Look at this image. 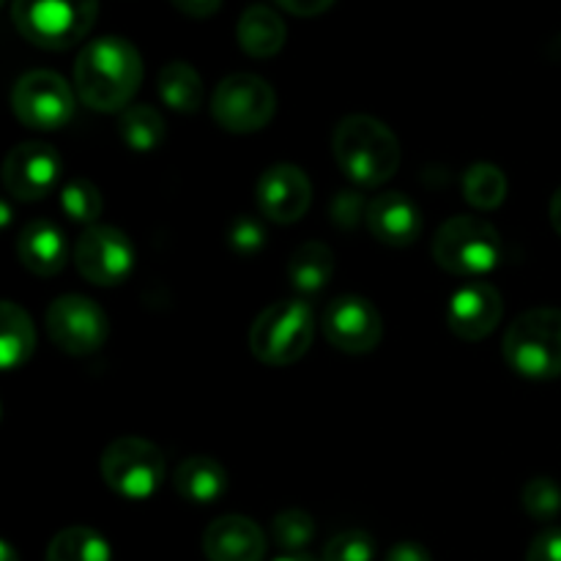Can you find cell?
Returning a JSON list of instances; mask_svg holds the SVG:
<instances>
[{
  "mask_svg": "<svg viewBox=\"0 0 561 561\" xmlns=\"http://www.w3.org/2000/svg\"><path fill=\"white\" fill-rule=\"evenodd\" d=\"M157 88L162 102L175 113H197L203 104V80L197 69H192L184 60L164 64L157 77Z\"/></svg>",
  "mask_w": 561,
  "mask_h": 561,
  "instance_id": "603a6c76",
  "label": "cell"
},
{
  "mask_svg": "<svg viewBox=\"0 0 561 561\" xmlns=\"http://www.w3.org/2000/svg\"><path fill=\"white\" fill-rule=\"evenodd\" d=\"M181 14L192 16V20H206V16L217 14L222 0H170Z\"/></svg>",
  "mask_w": 561,
  "mask_h": 561,
  "instance_id": "e575fe53",
  "label": "cell"
},
{
  "mask_svg": "<svg viewBox=\"0 0 561 561\" xmlns=\"http://www.w3.org/2000/svg\"><path fill=\"white\" fill-rule=\"evenodd\" d=\"M504 316V301L493 285L482 279L460 285L447 305V327L455 337L466 343L488 337Z\"/></svg>",
  "mask_w": 561,
  "mask_h": 561,
  "instance_id": "9a60e30c",
  "label": "cell"
},
{
  "mask_svg": "<svg viewBox=\"0 0 561 561\" xmlns=\"http://www.w3.org/2000/svg\"><path fill=\"white\" fill-rule=\"evenodd\" d=\"M239 47L252 58H272L285 47L288 27L279 20V14L268 5H250L241 14L239 27H236Z\"/></svg>",
  "mask_w": 561,
  "mask_h": 561,
  "instance_id": "ffe728a7",
  "label": "cell"
},
{
  "mask_svg": "<svg viewBox=\"0 0 561 561\" xmlns=\"http://www.w3.org/2000/svg\"><path fill=\"white\" fill-rule=\"evenodd\" d=\"M36 351V327L31 316L14 301L0 305V367L16 370Z\"/></svg>",
  "mask_w": 561,
  "mask_h": 561,
  "instance_id": "7402d4cb",
  "label": "cell"
},
{
  "mask_svg": "<svg viewBox=\"0 0 561 561\" xmlns=\"http://www.w3.org/2000/svg\"><path fill=\"white\" fill-rule=\"evenodd\" d=\"M16 257L36 277H55L69 261L64 230L53 219H31L16 239Z\"/></svg>",
  "mask_w": 561,
  "mask_h": 561,
  "instance_id": "ac0fdd59",
  "label": "cell"
},
{
  "mask_svg": "<svg viewBox=\"0 0 561 561\" xmlns=\"http://www.w3.org/2000/svg\"><path fill=\"white\" fill-rule=\"evenodd\" d=\"M288 279L296 294L316 296L334 274V252L323 241H305L288 257Z\"/></svg>",
  "mask_w": 561,
  "mask_h": 561,
  "instance_id": "44dd1931",
  "label": "cell"
},
{
  "mask_svg": "<svg viewBox=\"0 0 561 561\" xmlns=\"http://www.w3.org/2000/svg\"><path fill=\"white\" fill-rule=\"evenodd\" d=\"M60 181V157L47 142L27 140L11 148L3 162V186L22 203H36Z\"/></svg>",
  "mask_w": 561,
  "mask_h": 561,
  "instance_id": "4fadbf2b",
  "label": "cell"
},
{
  "mask_svg": "<svg viewBox=\"0 0 561 561\" xmlns=\"http://www.w3.org/2000/svg\"><path fill=\"white\" fill-rule=\"evenodd\" d=\"M526 561H561V529L551 526V529L540 531L531 540L529 551H526Z\"/></svg>",
  "mask_w": 561,
  "mask_h": 561,
  "instance_id": "d6a6232c",
  "label": "cell"
},
{
  "mask_svg": "<svg viewBox=\"0 0 561 561\" xmlns=\"http://www.w3.org/2000/svg\"><path fill=\"white\" fill-rule=\"evenodd\" d=\"M228 244L241 257L257 255L266 247V228H263L261 219L250 217V214H241V217H236L230 222Z\"/></svg>",
  "mask_w": 561,
  "mask_h": 561,
  "instance_id": "4dcf8cb0",
  "label": "cell"
},
{
  "mask_svg": "<svg viewBox=\"0 0 561 561\" xmlns=\"http://www.w3.org/2000/svg\"><path fill=\"white\" fill-rule=\"evenodd\" d=\"M367 206L370 203L362 197V192L356 190H343L334 195L332 206H329V217L337 225L340 230H354L362 219H367Z\"/></svg>",
  "mask_w": 561,
  "mask_h": 561,
  "instance_id": "1f68e13d",
  "label": "cell"
},
{
  "mask_svg": "<svg viewBox=\"0 0 561 561\" xmlns=\"http://www.w3.org/2000/svg\"><path fill=\"white\" fill-rule=\"evenodd\" d=\"M463 197L480 211H493L507 197V175L491 162L471 164L463 173Z\"/></svg>",
  "mask_w": 561,
  "mask_h": 561,
  "instance_id": "484cf974",
  "label": "cell"
},
{
  "mask_svg": "<svg viewBox=\"0 0 561 561\" xmlns=\"http://www.w3.org/2000/svg\"><path fill=\"white\" fill-rule=\"evenodd\" d=\"M203 553L208 561H263L266 535L247 515H222L208 524Z\"/></svg>",
  "mask_w": 561,
  "mask_h": 561,
  "instance_id": "2e32d148",
  "label": "cell"
},
{
  "mask_svg": "<svg viewBox=\"0 0 561 561\" xmlns=\"http://www.w3.org/2000/svg\"><path fill=\"white\" fill-rule=\"evenodd\" d=\"M11 107L20 124L36 131H55L75 115V93L69 82L49 69L27 71L11 91Z\"/></svg>",
  "mask_w": 561,
  "mask_h": 561,
  "instance_id": "9c48e42d",
  "label": "cell"
},
{
  "mask_svg": "<svg viewBox=\"0 0 561 561\" xmlns=\"http://www.w3.org/2000/svg\"><path fill=\"white\" fill-rule=\"evenodd\" d=\"M47 334L64 354L88 356L107 343L110 321L93 299L66 294L47 307Z\"/></svg>",
  "mask_w": 561,
  "mask_h": 561,
  "instance_id": "30bf717a",
  "label": "cell"
},
{
  "mask_svg": "<svg viewBox=\"0 0 561 561\" xmlns=\"http://www.w3.org/2000/svg\"><path fill=\"white\" fill-rule=\"evenodd\" d=\"M118 131L121 140L126 142V148L131 151H157L164 140V118L159 110L148 107V104H135V107H126L118 118Z\"/></svg>",
  "mask_w": 561,
  "mask_h": 561,
  "instance_id": "d4e9b609",
  "label": "cell"
},
{
  "mask_svg": "<svg viewBox=\"0 0 561 561\" xmlns=\"http://www.w3.org/2000/svg\"><path fill=\"white\" fill-rule=\"evenodd\" d=\"M277 561H321V559H312L307 553H288V557H279Z\"/></svg>",
  "mask_w": 561,
  "mask_h": 561,
  "instance_id": "f35d334b",
  "label": "cell"
},
{
  "mask_svg": "<svg viewBox=\"0 0 561 561\" xmlns=\"http://www.w3.org/2000/svg\"><path fill=\"white\" fill-rule=\"evenodd\" d=\"M99 0H14L11 20L16 31L42 49H69L91 33Z\"/></svg>",
  "mask_w": 561,
  "mask_h": 561,
  "instance_id": "277c9868",
  "label": "cell"
},
{
  "mask_svg": "<svg viewBox=\"0 0 561 561\" xmlns=\"http://www.w3.org/2000/svg\"><path fill=\"white\" fill-rule=\"evenodd\" d=\"M551 225H553V230L561 236V186L553 192V197H551Z\"/></svg>",
  "mask_w": 561,
  "mask_h": 561,
  "instance_id": "8d00e7d4",
  "label": "cell"
},
{
  "mask_svg": "<svg viewBox=\"0 0 561 561\" xmlns=\"http://www.w3.org/2000/svg\"><path fill=\"white\" fill-rule=\"evenodd\" d=\"M520 502L531 518L540 520V524H551L561 513V488L551 477H535L520 491Z\"/></svg>",
  "mask_w": 561,
  "mask_h": 561,
  "instance_id": "f1b7e54d",
  "label": "cell"
},
{
  "mask_svg": "<svg viewBox=\"0 0 561 561\" xmlns=\"http://www.w3.org/2000/svg\"><path fill=\"white\" fill-rule=\"evenodd\" d=\"M332 148L340 170L359 186L387 184L400 168V140L373 115H348L340 121Z\"/></svg>",
  "mask_w": 561,
  "mask_h": 561,
  "instance_id": "7a4b0ae2",
  "label": "cell"
},
{
  "mask_svg": "<svg viewBox=\"0 0 561 561\" xmlns=\"http://www.w3.org/2000/svg\"><path fill=\"white\" fill-rule=\"evenodd\" d=\"M279 9H285L288 14L296 16H318L323 11H329L334 5V0H274Z\"/></svg>",
  "mask_w": 561,
  "mask_h": 561,
  "instance_id": "836d02e7",
  "label": "cell"
},
{
  "mask_svg": "<svg viewBox=\"0 0 561 561\" xmlns=\"http://www.w3.org/2000/svg\"><path fill=\"white\" fill-rule=\"evenodd\" d=\"M277 113V93L257 75H230L214 88L211 115L222 129L250 135L268 126Z\"/></svg>",
  "mask_w": 561,
  "mask_h": 561,
  "instance_id": "ba28073f",
  "label": "cell"
},
{
  "mask_svg": "<svg viewBox=\"0 0 561 561\" xmlns=\"http://www.w3.org/2000/svg\"><path fill=\"white\" fill-rule=\"evenodd\" d=\"M44 561H113V551L91 526H69L53 537Z\"/></svg>",
  "mask_w": 561,
  "mask_h": 561,
  "instance_id": "cb8c5ba5",
  "label": "cell"
},
{
  "mask_svg": "<svg viewBox=\"0 0 561 561\" xmlns=\"http://www.w3.org/2000/svg\"><path fill=\"white\" fill-rule=\"evenodd\" d=\"M0 561H16L14 548H11L9 542H0Z\"/></svg>",
  "mask_w": 561,
  "mask_h": 561,
  "instance_id": "74e56055",
  "label": "cell"
},
{
  "mask_svg": "<svg viewBox=\"0 0 561 561\" xmlns=\"http://www.w3.org/2000/svg\"><path fill=\"white\" fill-rule=\"evenodd\" d=\"M367 228L387 247H411L422 233V217L403 192H381L367 206Z\"/></svg>",
  "mask_w": 561,
  "mask_h": 561,
  "instance_id": "e0dca14e",
  "label": "cell"
},
{
  "mask_svg": "<svg viewBox=\"0 0 561 561\" xmlns=\"http://www.w3.org/2000/svg\"><path fill=\"white\" fill-rule=\"evenodd\" d=\"M60 208H64V214L71 222H80L91 228L104 211L102 192H99V186L93 181L71 179L60 186Z\"/></svg>",
  "mask_w": 561,
  "mask_h": 561,
  "instance_id": "4316f807",
  "label": "cell"
},
{
  "mask_svg": "<svg viewBox=\"0 0 561 561\" xmlns=\"http://www.w3.org/2000/svg\"><path fill=\"white\" fill-rule=\"evenodd\" d=\"M433 261L455 277H482L502 261V236L482 217H449L433 239Z\"/></svg>",
  "mask_w": 561,
  "mask_h": 561,
  "instance_id": "5b68a950",
  "label": "cell"
},
{
  "mask_svg": "<svg viewBox=\"0 0 561 561\" xmlns=\"http://www.w3.org/2000/svg\"><path fill=\"white\" fill-rule=\"evenodd\" d=\"M164 474H168V466H164L162 449L140 436L115 438L102 455V480L118 496L131 499V502L153 496L164 482Z\"/></svg>",
  "mask_w": 561,
  "mask_h": 561,
  "instance_id": "52a82bcc",
  "label": "cell"
},
{
  "mask_svg": "<svg viewBox=\"0 0 561 561\" xmlns=\"http://www.w3.org/2000/svg\"><path fill=\"white\" fill-rule=\"evenodd\" d=\"M77 272L99 288L121 285L135 272V244L113 225H91L75 247Z\"/></svg>",
  "mask_w": 561,
  "mask_h": 561,
  "instance_id": "8fae6325",
  "label": "cell"
},
{
  "mask_svg": "<svg viewBox=\"0 0 561 561\" xmlns=\"http://www.w3.org/2000/svg\"><path fill=\"white\" fill-rule=\"evenodd\" d=\"M142 82V58L121 36L93 38L75 64V88L82 104L96 113H118L131 102Z\"/></svg>",
  "mask_w": 561,
  "mask_h": 561,
  "instance_id": "6da1fadb",
  "label": "cell"
},
{
  "mask_svg": "<svg viewBox=\"0 0 561 561\" xmlns=\"http://www.w3.org/2000/svg\"><path fill=\"white\" fill-rule=\"evenodd\" d=\"M321 329L343 354H370L383 337L381 312L362 296H337L323 312Z\"/></svg>",
  "mask_w": 561,
  "mask_h": 561,
  "instance_id": "7c38bea8",
  "label": "cell"
},
{
  "mask_svg": "<svg viewBox=\"0 0 561 561\" xmlns=\"http://www.w3.org/2000/svg\"><path fill=\"white\" fill-rule=\"evenodd\" d=\"M175 493L192 504H211L228 491V471L208 455H192L175 469Z\"/></svg>",
  "mask_w": 561,
  "mask_h": 561,
  "instance_id": "d6986e66",
  "label": "cell"
},
{
  "mask_svg": "<svg viewBox=\"0 0 561 561\" xmlns=\"http://www.w3.org/2000/svg\"><path fill=\"white\" fill-rule=\"evenodd\" d=\"M257 208L268 222L294 225L307 214L312 203V184L296 164H272L257 179Z\"/></svg>",
  "mask_w": 561,
  "mask_h": 561,
  "instance_id": "5bb4252c",
  "label": "cell"
},
{
  "mask_svg": "<svg viewBox=\"0 0 561 561\" xmlns=\"http://www.w3.org/2000/svg\"><path fill=\"white\" fill-rule=\"evenodd\" d=\"M272 535L283 551L301 553V548L310 546L312 537H316V520L305 510H285L274 518Z\"/></svg>",
  "mask_w": 561,
  "mask_h": 561,
  "instance_id": "83f0119b",
  "label": "cell"
},
{
  "mask_svg": "<svg viewBox=\"0 0 561 561\" xmlns=\"http://www.w3.org/2000/svg\"><path fill=\"white\" fill-rule=\"evenodd\" d=\"M383 561H433V557L420 542H398Z\"/></svg>",
  "mask_w": 561,
  "mask_h": 561,
  "instance_id": "d590c367",
  "label": "cell"
},
{
  "mask_svg": "<svg viewBox=\"0 0 561 561\" xmlns=\"http://www.w3.org/2000/svg\"><path fill=\"white\" fill-rule=\"evenodd\" d=\"M376 540L362 529H345L334 535L323 548L321 561H373Z\"/></svg>",
  "mask_w": 561,
  "mask_h": 561,
  "instance_id": "f546056e",
  "label": "cell"
},
{
  "mask_svg": "<svg viewBox=\"0 0 561 561\" xmlns=\"http://www.w3.org/2000/svg\"><path fill=\"white\" fill-rule=\"evenodd\" d=\"M504 359L518 376L548 381L561 376V310L535 307L513 321L504 334Z\"/></svg>",
  "mask_w": 561,
  "mask_h": 561,
  "instance_id": "3957f363",
  "label": "cell"
},
{
  "mask_svg": "<svg viewBox=\"0 0 561 561\" xmlns=\"http://www.w3.org/2000/svg\"><path fill=\"white\" fill-rule=\"evenodd\" d=\"M316 337V316L299 299L274 301L250 329V351L257 362L272 367L296 365Z\"/></svg>",
  "mask_w": 561,
  "mask_h": 561,
  "instance_id": "8992f818",
  "label": "cell"
}]
</instances>
